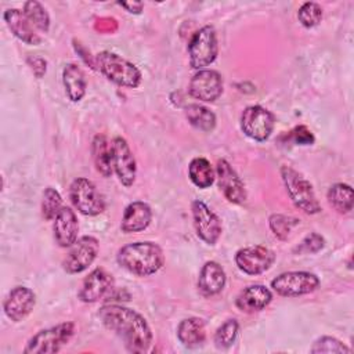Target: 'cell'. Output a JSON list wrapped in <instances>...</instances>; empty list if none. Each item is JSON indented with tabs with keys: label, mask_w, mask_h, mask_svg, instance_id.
<instances>
[{
	"label": "cell",
	"mask_w": 354,
	"mask_h": 354,
	"mask_svg": "<svg viewBox=\"0 0 354 354\" xmlns=\"http://www.w3.org/2000/svg\"><path fill=\"white\" fill-rule=\"evenodd\" d=\"M36 304V296L32 289L26 286H15L7 295L3 310L4 314L14 322H19L25 319Z\"/></svg>",
	"instance_id": "e0dca14e"
},
{
	"label": "cell",
	"mask_w": 354,
	"mask_h": 354,
	"mask_svg": "<svg viewBox=\"0 0 354 354\" xmlns=\"http://www.w3.org/2000/svg\"><path fill=\"white\" fill-rule=\"evenodd\" d=\"M319 278L308 271H288L282 272L271 281V288L279 296L296 297L308 295L317 290Z\"/></svg>",
	"instance_id": "ba28073f"
},
{
	"label": "cell",
	"mask_w": 354,
	"mask_h": 354,
	"mask_svg": "<svg viewBox=\"0 0 354 354\" xmlns=\"http://www.w3.org/2000/svg\"><path fill=\"white\" fill-rule=\"evenodd\" d=\"M118 4L123 8H126L131 14H140L142 11V7H144V4L140 3V1H119Z\"/></svg>",
	"instance_id": "74e56055"
},
{
	"label": "cell",
	"mask_w": 354,
	"mask_h": 354,
	"mask_svg": "<svg viewBox=\"0 0 354 354\" xmlns=\"http://www.w3.org/2000/svg\"><path fill=\"white\" fill-rule=\"evenodd\" d=\"M177 337L180 343L188 348L202 346L206 339L205 322L196 317L183 319L177 326Z\"/></svg>",
	"instance_id": "603a6c76"
},
{
	"label": "cell",
	"mask_w": 354,
	"mask_h": 354,
	"mask_svg": "<svg viewBox=\"0 0 354 354\" xmlns=\"http://www.w3.org/2000/svg\"><path fill=\"white\" fill-rule=\"evenodd\" d=\"M270 223V228L274 232V235L281 239L285 241L288 239V236L290 235L292 230L300 223L297 218L290 217V216H285V214H272L268 220Z\"/></svg>",
	"instance_id": "1f68e13d"
},
{
	"label": "cell",
	"mask_w": 354,
	"mask_h": 354,
	"mask_svg": "<svg viewBox=\"0 0 354 354\" xmlns=\"http://www.w3.org/2000/svg\"><path fill=\"white\" fill-rule=\"evenodd\" d=\"M216 176L217 184L225 199L231 203L241 205L246 201V188L238 173L232 169V166L225 160L220 159L216 165Z\"/></svg>",
	"instance_id": "9a60e30c"
},
{
	"label": "cell",
	"mask_w": 354,
	"mask_h": 354,
	"mask_svg": "<svg viewBox=\"0 0 354 354\" xmlns=\"http://www.w3.org/2000/svg\"><path fill=\"white\" fill-rule=\"evenodd\" d=\"M290 136L296 144L300 145H310L314 142L313 133L306 126H297L290 131Z\"/></svg>",
	"instance_id": "d590c367"
},
{
	"label": "cell",
	"mask_w": 354,
	"mask_h": 354,
	"mask_svg": "<svg viewBox=\"0 0 354 354\" xmlns=\"http://www.w3.org/2000/svg\"><path fill=\"white\" fill-rule=\"evenodd\" d=\"M102 324L115 332L131 353H145L152 344V330L145 318L137 311L119 306L106 304L100 308Z\"/></svg>",
	"instance_id": "6da1fadb"
},
{
	"label": "cell",
	"mask_w": 354,
	"mask_h": 354,
	"mask_svg": "<svg viewBox=\"0 0 354 354\" xmlns=\"http://www.w3.org/2000/svg\"><path fill=\"white\" fill-rule=\"evenodd\" d=\"M112 166L124 187H131L136 181L137 165L133 152L123 137H115L112 141Z\"/></svg>",
	"instance_id": "5bb4252c"
},
{
	"label": "cell",
	"mask_w": 354,
	"mask_h": 354,
	"mask_svg": "<svg viewBox=\"0 0 354 354\" xmlns=\"http://www.w3.org/2000/svg\"><path fill=\"white\" fill-rule=\"evenodd\" d=\"M26 61H28V64H29V66L33 71L36 77H41L46 73L47 62H46L44 58H41L39 55H30V57H28Z\"/></svg>",
	"instance_id": "8d00e7d4"
},
{
	"label": "cell",
	"mask_w": 354,
	"mask_h": 354,
	"mask_svg": "<svg viewBox=\"0 0 354 354\" xmlns=\"http://www.w3.org/2000/svg\"><path fill=\"white\" fill-rule=\"evenodd\" d=\"M91 155H93L95 170L104 177H111L113 170L112 142H109L105 136L97 134L91 144Z\"/></svg>",
	"instance_id": "d4e9b609"
},
{
	"label": "cell",
	"mask_w": 354,
	"mask_h": 354,
	"mask_svg": "<svg viewBox=\"0 0 354 354\" xmlns=\"http://www.w3.org/2000/svg\"><path fill=\"white\" fill-rule=\"evenodd\" d=\"M113 288V277L102 267L94 268L84 279L79 290L83 303H95L106 296Z\"/></svg>",
	"instance_id": "2e32d148"
},
{
	"label": "cell",
	"mask_w": 354,
	"mask_h": 354,
	"mask_svg": "<svg viewBox=\"0 0 354 354\" xmlns=\"http://www.w3.org/2000/svg\"><path fill=\"white\" fill-rule=\"evenodd\" d=\"M69 198L75 209L84 216H97L105 210L101 194L88 178H75L69 187Z\"/></svg>",
	"instance_id": "52a82bcc"
},
{
	"label": "cell",
	"mask_w": 354,
	"mask_h": 354,
	"mask_svg": "<svg viewBox=\"0 0 354 354\" xmlns=\"http://www.w3.org/2000/svg\"><path fill=\"white\" fill-rule=\"evenodd\" d=\"M274 126V115L260 105H250L242 112L241 129L254 141H266L271 136Z\"/></svg>",
	"instance_id": "9c48e42d"
},
{
	"label": "cell",
	"mask_w": 354,
	"mask_h": 354,
	"mask_svg": "<svg viewBox=\"0 0 354 354\" xmlns=\"http://www.w3.org/2000/svg\"><path fill=\"white\" fill-rule=\"evenodd\" d=\"M188 176L189 180L198 187V188H209L216 178L214 170L210 165V162L206 158H194L189 162L188 166Z\"/></svg>",
	"instance_id": "4316f807"
},
{
	"label": "cell",
	"mask_w": 354,
	"mask_h": 354,
	"mask_svg": "<svg viewBox=\"0 0 354 354\" xmlns=\"http://www.w3.org/2000/svg\"><path fill=\"white\" fill-rule=\"evenodd\" d=\"M24 14L35 29L47 33L50 29V17L46 8L36 0H29L24 4Z\"/></svg>",
	"instance_id": "f1b7e54d"
},
{
	"label": "cell",
	"mask_w": 354,
	"mask_h": 354,
	"mask_svg": "<svg viewBox=\"0 0 354 354\" xmlns=\"http://www.w3.org/2000/svg\"><path fill=\"white\" fill-rule=\"evenodd\" d=\"M275 261V253L263 246H246L236 252L235 264L238 268L248 275H259L266 272Z\"/></svg>",
	"instance_id": "8fae6325"
},
{
	"label": "cell",
	"mask_w": 354,
	"mask_h": 354,
	"mask_svg": "<svg viewBox=\"0 0 354 354\" xmlns=\"http://www.w3.org/2000/svg\"><path fill=\"white\" fill-rule=\"evenodd\" d=\"M185 116L188 122L202 131H212L216 126V115L206 106L199 104H191L185 108Z\"/></svg>",
	"instance_id": "83f0119b"
},
{
	"label": "cell",
	"mask_w": 354,
	"mask_h": 354,
	"mask_svg": "<svg viewBox=\"0 0 354 354\" xmlns=\"http://www.w3.org/2000/svg\"><path fill=\"white\" fill-rule=\"evenodd\" d=\"M116 260L120 267L138 277H148L158 272L165 256L159 245L155 242H133L122 246L118 250Z\"/></svg>",
	"instance_id": "7a4b0ae2"
},
{
	"label": "cell",
	"mask_w": 354,
	"mask_h": 354,
	"mask_svg": "<svg viewBox=\"0 0 354 354\" xmlns=\"http://www.w3.org/2000/svg\"><path fill=\"white\" fill-rule=\"evenodd\" d=\"M297 18L299 22L304 26V28H314L317 26L321 19H322V8L318 3L314 1H306L304 4H301V7L297 11Z\"/></svg>",
	"instance_id": "d6a6232c"
},
{
	"label": "cell",
	"mask_w": 354,
	"mask_h": 354,
	"mask_svg": "<svg viewBox=\"0 0 354 354\" xmlns=\"http://www.w3.org/2000/svg\"><path fill=\"white\" fill-rule=\"evenodd\" d=\"M62 198L57 189L53 187H47L43 192L41 199V214L47 221H51L57 217L59 210L62 209Z\"/></svg>",
	"instance_id": "f546056e"
},
{
	"label": "cell",
	"mask_w": 354,
	"mask_h": 354,
	"mask_svg": "<svg viewBox=\"0 0 354 354\" xmlns=\"http://www.w3.org/2000/svg\"><path fill=\"white\" fill-rule=\"evenodd\" d=\"M329 205L342 214L350 213L353 210V201H354V194L353 188L348 184L344 183H337L333 184L326 194Z\"/></svg>",
	"instance_id": "484cf974"
},
{
	"label": "cell",
	"mask_w": 354,
	"mask_h": 354,
	"mask_svg": "<svg viewBox=\"0 0 354 354\" xmlns=\"http://www.w3.org/2000/svg\"><path fill=\"white\" fill-rule=\"evenodd\" d=\"M100 250V243L94 236L84 235L79 238L68 252L62 261V267L68 274H79L87 270L95 260Z\"/></svg>",
	"instance_id": "30bf717a"
},
{
	"label": "cell",
	"mask_w": 354,
	"mask_h": 354,
	"mask_svg": "<svg viewBox=\"0 0 354 354\" xmlns=\"http://www.w3.org/2000/svg\"><path fill=\"white\" fill-rule=\"evenodd\" d=\"M3 18L11 33L24 43L30 46H37L41 43V37L39 33H36V29L25 17L24 11L18 8H8L4 11Z\"/></svg>",
	"instance_id": "d6986e66"
},
{
	"label": "cell",
	"mask_w": 354,
	"mask_h": 354,
	"mask_svg": "<svg viewBox=\"0 0 354 354\" xmlns=\"http://www.w3.org/2000/svg\"><path fill=\"white\" fill-rule=\"evenodd\" d=\"M95 66L111 82L118 86L136 88L141 83L140 69L116 53L101 51L95 55Z\"/></svg>",
	"instance_id": "3957f363"
},
{
	"label": "cell",
	"mask_w": 354,
	"mask_h": 354,
	"mask_svg": "<svg viewBox=\"0 0 354 354\" xmlns=\"http://www.w3.org/2000/svg\"><path fill=\"white\" fill-rule=\"evenodd\" d=\"M62 83L65 93L72 102H79L87 88L86 77L83 71L76 64H68L62 71Z\"/></svg>",
	"instance_id": "cb8c5ba5"
},
{
	"label": "cell",
	"mask_w": 354,
	"mask_h": 354,
	"mask_svg": "<svg viewBox=\"0 0 354 354\" xmlns=\"http://www.w3.org/2000/svg\"><path fill=\"white\" fill-rule=\"evenodd\" d=\"M225 272L216 261H206L199 272L198 289L203 296H214L225 286Z\"/></svg>",
	"instance_id": "7402d4cb"
},
{
	"label": "cell",
	"mask_w": 354,
	"mask_h": 354,
	"mask_svg": "<svg viewBox=\"0 0 354 354\" xmlns=\"http://www.w3.org/2000/svg\"><path fill=\"white\" fill-rule=\"evenodd\" d=\"M54 239L61 248H71L77 241L79 223L75 212L71 207H62L53 224Z\"/></svg>",
	"instance_id": "ac0fdd59"
},
{
	"label": "cell",
	"mask_w": 354,
	"mask_h": 354,
	"mask_svg": "<svg viewBox=\"0 0 354 354\" xmlns=\"http://www.w3.org/2000/svg\"><path fill=\"white\" fill-rule=\"evenodd\" d=\"M75 333L73 322H62L55 326L41 329L33 335L24 348L26 354H54L58 353Z\"/></svg>",
	"instance_id": "5b68a950"
},
{
	"label": "cell",
	"mask_w": 354,
	"mask_h": 354,
	"mask_svg": "<svg viewBox=\"0 0 354 354\" xmlns=\"http://www.w3.org/2000/svg\"><path fill=\"white\" fill-rule=\"evenodd\" d=\"M239 332V324L236 319H227L218 326L214 333V344L217 348H228L234 344Z\"/></svg>",
	"instance_id": "4dcf8cb0"
},
{
	"label": "cell",
	"mask_w": 354,
	"mask_h": 354,
	"mask_svg": "<svg viewBox=\"0 0 354 354\" xmlns=\"http://www.w3.org/2000/svg\"><path fill=\"white\" fill-rule=\"evenodd\" d=\"M324 243H325V241L319 234L311 232L300 242V245L296 248V252H299V253H315V252H318L324 248Z\"/></svg>",
	"instance_id": "e575fe53"
},
{
	"label": "cell",
	"mask_w": 354,
	"mask_h": 354,
	"mask_svg": "<svg viewBox=\"0 0 354 354\" xmlns=\"http://www.w3.org/2000/svg\"><path fill=\"white\" fill-rule=\"evenodd\" d=\"M281 177L290 201L297 209L307 214H315L321 212V205L315 196L313 185L297 170L292 169L290 166H282Z\"/></svg>",
	"instance_id": "277c9868"
},
{
	"label": "cell",
	"mask_w": 354,
	"mask_h": 354,
	"mask_svg": "<svg viewBox=\"0 0 354 354\" xmlns=\"http://www.w3.org/2000/svg\"><path fill=\"white\" fill-rule=\"evenodd\" d=\"M272 300V293L264 285H250L241 290L236 297V307L243 313H257L266 308Z\"/></svg>",
	"instance_id": "44dd1931"
},
{
	"label": "cell",
	"mask_w": 354,
	"mask_h": 354,
	"mask_svg": "<svg viewBox=\"0 0 354 354\" xmlns=\"http://www.w3.org/2000/svg\"><path fill=\"white\" fill-rule=\"evenodd\" d=\"M218 54L217 33L216 29L210 25L202 26L196 30L188 44L189 65L194 69H203L214 62Z\"/></svg>",
	"instance_id": "8992f818"
},
{
	"label": "cell",
	"mask_w": 354,
	"mask_h": 354,
	"mask_svg": "<svg viewBox=\"0 0 354 354\" xmlns=\"http://www.w3.org/2000/svg\"><path fill=\"white\" fill-rule=\"evenodd\" d=\"M223 87V77L217 71L201 69L192 76L188 91L196 100L213 102L221 95Z\"/></svg>",
	"instance_id": "4fadbf2b"
},
{
	"label": "cell",
	"mask_w": 354,
	"mask_h": 354,
	"mask_svg": "<svg viewBox=\"0 0 354 354\" xmlns=\"http://www.w3.org/2000/svg\"><path fill=\"white\" fill-rule=\"evenodd\" d=\"M191 209L196 235L207 245H214L221 235V220L202 201H194Z\"/></svg>",
	"instance_id": "7c38bea8"
},
{
	"label": "cell",
	"mask_w": 354,
	"mask_h": 354,
	"mask_svg": "<svg viewBox=\"0 0 354 354\" xmlns=\"http://www.w3.org/2000/svg\"><path fill=\"white\" fill-rule=\"evenodd\" d=\"M311 353H351V348H348L346 344H343L340 340L332 336H322L315 340V343L311 347Z\"/></svg>",
	"instance_id": "836d02e7"
},
{
	"label": "cell",
	"mask_w": 354,
	"mask_h": 354,
	"mask_svg": "<svg viewBox=\"0 0 354 354\" xmlns=\"http://www.w3.org/2000/svg\"><path fill=\"white\" fill-rule=\"evenodd\" d=\"M152 220V210L148 203L136 201L126 206L120 223V228L123 232H140L144 231Z\"/></svg>",
	"instance_id": "ffe728a7"
}]
</instances>
